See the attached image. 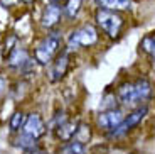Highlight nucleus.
I'll return each mask as SVG.
<instances>
[{"instance_id":"2eb2a0df","label":"nucleus","mask_w":155,"mask_h":154,"mask_svg":"<svg viewBox=\"0 0 155 154\" xmlns=\"http://www.w3.org/2000/svg\"><path fill=\"white\" fill-rule=\"evenodd\" d=\"M140 51L148 56V58H155V32L145 34L143 37L140 39Z\"/></svg>"},{"instance_id":"1a4fd4ad","label":"nucleus","mask_w":155,"mask_h":154,"mask_svg":"<svg viewBox=\"0 0 155 154\" xmlns=\"http://www.w3.org/2000/svg\"><path fill=\"white\" fill-rule=\"evenodd\" d=\"M116 96H118V102L125 107H138V98H137V92H135V85L133 81H123L118 85L116 88Z\"/></svg>"},{"instance_id":"7ed1b4c3","label":"nucleus","mask_w":155,"mask_h":154,"mask_svg":"<svg viewBox=\"0 0 155 154\" xmlns=\"http://www.w3.org/2000/svg\"><path fill=\"white\" fill-rule=\"evenodd\" d=\"M100 43V29L94 22H84L71 29L66 37L68 51L79 49V47H93Z\"/></svg>"},{"instance_id":"dca6fc26","label":"nucleus","mask_w":155,"mask_h":154,"mask_svg":"<svg viewBox=\"0 0 155 154\" xmlns=\"http://www.w3.org/2000/svg\"><path fill=\"white\" fill-rule=\"evenodd\" d=\"M14 146L22 147L24 151L25 149H35V147H37V139H34V137H31V135L22 132L20 135H17V137L14 139Z\"/></svg>"},{"instance_id":"f8f14e48","label":"nucleus","mask_w":155,"mask_h":154,"mask_svg":"<svg viewBox=\"0 0 155 154\" xmlns=\"http://www.w3.org/2000/svg\"><path fill=\"white\" fill-rule=\"evenodd\" d=\"M34 59L29 56V53L22 47H15L10 54L7 56V65L10 68H17V69H25L32 65Z\"/></svg>"},{"instance_id":"6ab92c4d","label":"nucleus","mask_w":155,"mask_h":154,"mask_svg":"<svg viewBox=\"0 0 155 154\" xmlns=\"http://www.w3.org/2000/svg\"><path fill=\"white\" fill-rule=\"evenodd\" d=\"M68 151L71 154H86V144L78 139H71L68 142Z\"/></svg>"},{"instance_id":"4468645a","label":"nucleus","mask_w":155,"mask_h":154,"mask_svg":"<svg viewBox=\"0 0 155 154\" xmlns=\"http://www.w3.org/2000/svg\"><path fill=\"white\" fill-rule=\"evenodd\" d=\"M86 0H64L62 2V10H64V20L73 22L79 17L81 10L84 9Z\"/></svg>"},{"instance_id":"a878e982","label":"nucleus","mask_w":155,"mask_h":154,"mask_svg":"<svg viewBox=\"0 0 155 154\" xmlns=\"http://www.w3.org/2000/svg\"><path fill=\"white\" fill-rule=\"evenodd\" d=\"M130 154H133V152H130Z\"/></svg>"},{"instance_id":"aec40b11","label":"nucleus","mask_w":155,"mask_h":154,"mask_svg":"<svg viewBox=\"0 0 155 154\" xmlns=\"http://www.w3.org/2000/svg\"><path fill=\"white\" fill-rule=\"evenodd\" d=\"M0 4L4 7H10V5H15V4H20L19 0H0Z\"/></svg>"},{"instance_id":"f03ea898","label":"nucleus","mask_w":155,"mask_h":154,"mask_svg":"<svg viewBox=\"0 0 155 154\" xmlns=\"http://www.w3.org/2000/svg\"><path fill=\"white\" fill-rule=\"evenodd\" d=\"M62 44H64V37H62L59 29H52L47 31V34L44 36L39 44L34 47V54L32 58L35 59V63L42 66H47L54 61V58L62 51Z\"/></svg>"},{"instance_id":"423d86ee","label":"nucleus","mask_w":155,"mask_h":154,"mask_svg":"<svg viewBox=\"0 0 155 154\" xmlns=\"http://www.w3.org/2000/svg\"><path fill=\"white\" fill-rule=\"evenodd\" d=\"M125 119L123 110L120 108H108V110H101L100 114L96 115V125L105 132L113 131L115 127H118Z\"/></svg>"},{"instance_id":"39448f33","label":"nucleus","mask_w":155,"mask_h":154,"mask_svg":"<svg viewBox=\"0 0 155 154\" xmlns=\"http://www.w3.org/2000/svg\"><path fill=\"white\" fill-rule=\"evenodd\" d=\"M64 20V10H62V4L58 2H49L47 0L46 5L41 10V17H39V26L44 31H52L61 26Z\"/></svg>"},{"instance_id":"0eeeda50","label":"nucleus","mask_w":155,"mask_h":154,"mask_svg":"<svg viewBox=\"0 0 155 154\" xmlns=\"http://www.w3.org/2000/svg\"><path fill=\"white\" fill-rule=\"evenodd\" d=\"M69 71V51H61L51 63V71H49V80L52 83H58L68 75Z\"/></svg>"},{"instance_id":"412c9836","label":"nucleus","mask_w":155,"mask_h":154,"mask_svg":"<svg viewBox=\"0 0 155 154\" xmlns=\"http://www.w3.org/2000/svg\"><path fill=\"white\" fill-rule=\"evenodd\" d=\"M5 86H7V83H5V80L2 76H0V96L4 95V92H5Z\"/></svg>"},{"instance_id":"ddd939ff","label":"nucleus","mask_w":155,"mask_h":154,"mask_svg":"<svg viewBox=\"0 0 155 154\" xmlns=\"http://www.w3.org/2000/svg\"><path fill=\"white\" fill-rule=\"evenodd\" d=\"M78 125H79V122H76V120H71V119H68L66 122L59 124L58 127H54L52 131H54V135H56V139H59L61 142H69L71 139H73L74 135H76Z\"/></svg>"},{"instance_id":"9b49d317","label":"nucleus","mask_w":155,"mask_h":154,"mask_svg":"<svg viewBox=\"0 0 155 154\" xmlns=\"http://www.w3.org/2000/svg\"><path fill=\"white\" fill-rule=\"evenodd\" d=\"M133 85H135L138 103L140 105H147L148 102L152 100V96H153V85H152V81L148 80L147 76H138L135 81H133Z\"/></svg>"},{"instance_id":"b1692460","label":"nucleus","mask_w":155,"mask_h":154,"mask_svg":"<svg viewBox=\"0 0 155 154\" xmlns=\"http://www.w3.org/2000/svg\"><path fill=\"white\" fill-rule=\"evenodd\" d=\"M49 2H58V4H62L64 0H49Z\"/></svg>"},{"instance_id":"9d476101","label":"nucleus","mask_w":155,"mask_h":154,"mask_svg":"<svg viewBox=\"0 0 155 154\" xmlns=\"http://www.w3.org/2000/svg\"><path fill=\"white\" fill-rule=\"evenodd\" d=\"M93 7L127 14L135 9V0H93Z\"/></svg>"},{"instance_id":"a211bd4d","label":"nucleus","mask_w":155,"mask_h":154,"mask_svg":"<svg viewBox=\"0 0 155 154\" xmlns=\"http://www.w3.org/2000/svg\"><path fill=\"white\" fill-rule=\"evenodd\" d=\"M73 139H78V141H81V142H89V139H91V127H89L88 124H81L78 125V131H76V135Z\"/></svg>"},{"instance_id":"f257e3e1","label":"nucleus","mask_w":155,"mask_h":154,"mask_svg":"<svg viewBox=\"0 0 155 154\" xmlns=\"http://www.w3.org/2000/svg\"><path fill=\"white\" fill-rule=\"evenodd\" d=\"M93 20H94V26L100 29V32H103L106 37L113 39V41L120 39L123 36L125 27H127L125 14L106 10V9H100V7H94Z\"/></svg>"},{"instance_id":"f3484780","label":"nucleus","mask_w":155,"mask_h":154,"mask_svg":"<svg viewBox=\"0 0 155 154\" xmlns=\"http://www.w3.org/2000/svg\"><path fill=\"white\" fill-rule=\"evenodd\" d=\"M25 119H27V115H25L24 112H14L12 117H10V120H8V127H10V131L12 132H19L20 129L24 127Z\"/></svg>"},{"instance_id":"393cba45","label":"nucleus","mask_w":155,"mask_h":154,"mask_svg":"<svg viewBox=\"0 0 155 154\" xmlns=\"http://www.w3.org/2000/svg\"><path fill=\"white\" fill-rule=\"evenodd\" d=\"M39 154H51V152H46V151H39Z\"/></svg>"},{"instance_id":"4be33fe9","label":"nucleus","mask_w":155,"mask_h":154,"mask_svg":"<svg viewBox=\"0 0 155 154\" xmlns=\"http://www.w3.org/2000/svg\"><path fill=\"white\" fill-rule=\"evenodd\" d=\"M39 151H41L39 147H35V149H25L24 154H39Z\"/></svg>"},{"instance_id":"20e7f679","label":"nucleus","mask_w":155,"mask_h":154,"mask_svg":"<svg viewBox=\"0 0 155 154\" xmlns=\"http://www.w3.org/2000/svg\"><path fill=\"white\" fill-rule=\"evenodd\" d=\"M147 114H148V105H138V107H135L128 115H125L123 122H121L118 127H115L113 131L106 132L108 137L110 139H120V137L128 135L133 129L138 127L140 124H142V120L147 117Z\"/></svg>"},{"instance_id":"5701e85b","label":"nucleus","mask_w":155,"mask_h":154,"mask_svg":"<svg viewBox=\"0 0 155 154\" xmlns=\"http://www.w3.org/2000/svg\"><path fill=\"white\" fill-rule=\"evenodd\" d=\"M19 2L24 5H31V4H34V2H37V0H19Z\"/></svg>"},{"instance_id":"6e6552de","label":"nucleus","mask_w":155,"mask_h":154,"mask_svg":"<svg viewBox=\"0 0 155 154\" xmlns=\"http://www.w3.org/2000/svg\"><path fill=\"white\" fill-rule=\"evenodd\" d=\"M22 132L31 135V137H34V139H37V141L42 135H46L47 125L44 122V119L41 117V114H37V112L29 114L27 119H25V124H24V127H22Z\"/></svg>"}]
</instances>
